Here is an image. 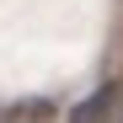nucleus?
Instances as JSON below:
<instances>
[{"label": "nucleus", "instance_id": "nucleus-1", "mask_svg": "<svg viewBox=\"0 0 123 123\" xmlns=\"http://www.w3.org/2000/svg\"><path fill=\"white\" fill-rule=\"evenodd\" d=\"M112 112H118V86H102L86 102H75L64 123H112Z\"/></svg>", "mask_w": 123, "mask_h": 123}, {"label": "nucleus", "instance_id": "nucleus-2", "mask_svg": "<svg viewBox=\"0 0 123 123\" xmlns=\"http://www.w3.org/2000/svg\"><path fill=\"white\" fill-rule=\"evenodd\" d=\"M16 123H48V102H32V107H22V118Z\"/></svg>", "mask_w": 123, "mask_h": 123}]
</instances>
